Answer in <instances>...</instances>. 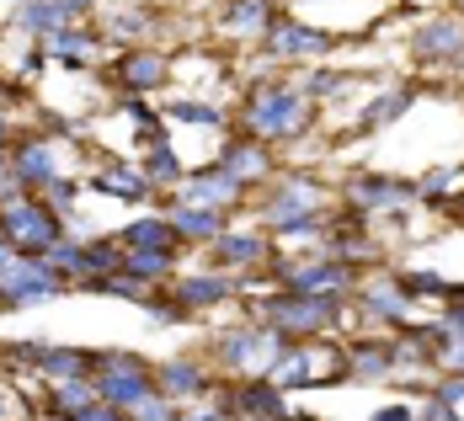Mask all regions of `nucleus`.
I'll return each instance as SVG.
<instances>
[{"instance_id": "nucleus-46", "label": "nucleus", "mask_w": 464, "mask_h": 421, "mask_svg": "<svg viewBox=\"0 0 464 421\" xmlns=\"http://www.w3.org/2000/svg\"><path fill=\"white\" fill-rule=\"evenodd\" d=\"M288 421H315V416H288Z\"/></svg>"}, {"instance_id": "nucleus-42", "label": "nucleus", "mask_w": 464, "mask_h": 421, "mask_svg": "<svg viewBox=\"0 0 464 421\" xmlns=\"http://www.w3.org/2000/svg\"><path fill=\"white\" fill-rule=\"evenodd\" d=\"M373 421H411L406 406H384V411H373Z\"/></svg>"}, {"instance_id": "nucleus-37", "label": "nucleus", "mask_w": 464, "mask_h": 421, "mask_svg": "<svg viewBox=\"0 0 464 421\" xmlns=\"http://www.w3.org/2000/svg\"><path fill=\"white\" fill-rule=\"evenodd\" d=\"M421 416H427V421H459V416H454V406H449L443 395H438V400H432V406H427Z\"/></svg>"}, {"instance_id": "nucleus-31", "label": "nucleus", "mask_w": 464, "mask_h": 421, "mask_svg": "<svg viewBox=\"0 0 464 421\" xmlns=\"http://www.w3.org/2000/svg\"><path fill=\"white\" fill-rule=\"evenodd\" d=\"M358 197H363V203H401V197H411V187H395V182H363Z\"/></svg>"}, {"instance_id": "nucleus-2", "label": "nucleus", "mask_w": 464, "mask_h": 421, "mask_svg": "<svg viewBox=\"0 0 464 421\" xmlns=\"http://www.w3.org/2000/svg\"><path fill=\"white\" fill-rule=\"evenodd\" d=\"M0 230L11 234V245L27 251V256H48V251L59 245V219L48 214L44 203H11Z\"/></svg>"}, {"instance_id": "nucleus-19", "label": "nucleus", "mask_w": 464, "mask_h": 421, "mask_svg": "<svg viewBox=\"0 0 464 421\" xmlns=\"http://www.w3.org/2000/svg\"><path fill=\"white\" fill-rule=\"evenodd\" d=\"M166 267H171V251H129V256H123V273L140 278V282L166 278Z\"/></svg>"}, {"instance_id": "nucleus-25", "label": "nucleus", "mask_w": 464, "mask_h": 421, "mask_svg": "<svg viewBox=\"0 0 464 421\" xmlns=\"http://www.w3.org/2000/svg\"><path fill=\"white\" fill-rule=\"evenodd\" d=\"M230 27L235 33H256V27H267V0H235L230 5Z\"/></svg>"}, {"instance_id": "nucleus-36", "label": "nucleus", "mask_w": 464, "mask_h": 421, "mask_svg": "<svg viewBox=\"0 0 464 421\" xmlns=\"http://www.w3.org/2000/svg\"><path fill=\"white\" fill-rule=\"evenodd\" d=\"M75 421H123V411L102 400V406H92V411H81V416H75Z\"/></svg>"}, {"instance_id": "nucleus-38", "label": "nucleus", "mask_w": 464, "mask_h": 421, "mask_svg": "<svg viewBox=\"0 0 464 421\" xmlns=\"http://www.w3.org/2000/svg\"><path fill=\"white\" fill-rule=\"evenodd\" d=\"M310 91H315V96H331V91H342V75H315V81H310Z\"/></svg>"}, {"instance_id": "nucleus-41", "label": "nucleus", "mask_w": 464, "mask_h": 421, "mask_svg": "<svg viewBox=\"0 0 464 421\" xmlns=\"http://www.w3.org/2000/svg\"><path fill=\"white\" fill-rule=\"evenodd\" d=\"M150 321H182V310L177 304H150Z\"/></svg>"}, {"instance_id": "nucleus-48", "label": "nucleus", "mask_w": 464, "mask_h": 421, "mask_svg": "<svg viewBox=\"0 0 464 421\" xmlns=\"http://www.w3.org/2000/svg\"><path fill=\"white\" fill-rule=\"evenodd\" d=\"M0 411H5V400H0Z\"/></svg>"}, {"instance_id": "nucleus-15", "label": "nucleus", "mask_w": 464, "mask_h": 421, "mask_svg": "<svg viewBox=\"0 0 464 421\" xmlns=\"http://www.w3.org/2000/svg\"><path fill=\"white\" fill-rule=\"evenodd\" d=\"M225 171H230L235 182H256V177H267V149H256V144H235L230 155H225Z\"/></svg>"}, {"instance_id": "nucleus-33", "label": "nucleus", "mask_w": 464, "mask_h": 421, "mask_svg": "<svg viewBox=\"0 0 464 421\" xmlns=\"http://www.w3.org/2000/svg\"><path fill=\"white\" fill-rule=\"evenodd\" d=\"M369 310H373V315H401V310H406V299H401L395 288H373V293H369Z\"/></svg>"}, {"instance_id": "nucleus-13", "label": "nucleus", "mask_w": 464, "mask_h": 421, "mask_svg": "<svg viewBox=\"0 0 464 421\" xmlns=\"http://www.w3.org/2000/svg\"><path fill=\"white\" fill-rule=\"evenodd\" d=\"M235 192H240V182H235L230 171H203V177L187 187V197L203 203V208H219V203H230Z\"/></svg>"}, {"instance_id": "nucleus-29", "label": "nucleus", "mask_w": 464, "mask_h": 421, "mask_svg": "<svg viewBox=\"0 0 464 421\" xmlns=\"http://www.w3.org/2000/svg\"><path fill=\"white\" fill-rule=\"evenodd\" d=\"M166 118H177V123H208V129H219V107H198V101H171V107H166Z\"/></svg>"}, {"instance_id": "nucleus-39", "label": "nucleus", "mask_w": 464, "mask_h": 421, "mask_svg": "<svg viewBox=\"0 0 464 421\" xmlns=\"http://www.w3.org/2000/svg\"><path fill=\"white\" fill-rule=\"evenodd\" d=\"M70 197H75V187H70V182H59V177L48 182V203H70Z\"/></svg>"}, {"instance_id": "nucleus-27", "label": "nucleus", "mask_w": 464, "mask_h": 421, "mask_svg": "<svg viewBox=\"0 0 464 421\" xmlns=\"http://www.w3.org/2000/svg\"><path fill=\"white\" fill-rule=\"evenodd\" d=\"M112 267H123V251H118V245H92V251L81 256V278H102V273H112Z\"/></svg>"}, {"instance_id": "nucleus-20", "label": "nucleus", "mask_w": 464, "mask_h": 421, "mask_svg": "<svg viewBox=\"0 0 464 421\" xmlns=\"http://www.w3.org/2000/svg\"><path fill=\"white\" fill-rule=\"evenodd\" d=\"M411 107V91H390V96H379V101H369L363 107V118H358V129H384L390 118H401Z\"/></svg>"}, {"instance_id": "nucleus-18", "label": "nucleus", "mask_w": 464, "mask_h": 421, "mask_svg": "<svg viewBox=\"0 0 464 421\" xmlns=\"http://www.w3.org/2000/svg\"><path fill=\"white\" fill-rule=\"evenodd\" d=\"M294 288L299 293H315V288H347V267H336V262H315V267H304V273H294Z\"/></svg>"}, {"instance_id": "nucleus-9", "label": "nucleus", "mask_w": 464, "mask_h": 421, "mask_svg": "<svg viewBox=\"0 0 464 421\" xmlns=\"http://www.w3.org/2000/svg\"><path fill=\"white\" fill-rule=\"evenodd\" d=\"M454 53H464L459 22H427L417 33V59H454Z\"/></svg>"}, {"instance_id": "nucleus-17", "label": "nucleus", "mask_w": 464, "mask_h": 421, "mask_svg": "<svg viewBox=\"0 0 464 421\" xmlns=\"http://www.w3.org/2000/svg\"><path fill=\"white\" fill-rule=\"evenodd\" d=\"M129 251H171V225L166 219H140L134 230L123 234Z\"/></svg>"}, {"instance_id": "nucleus-14", "label": "nucleus", "mask_w": 464, "mask_h": 421, "mask_svg": "<svg viewBox=\"0 0 464 421\" xmlns=\"http://www.w3.org/2000/svg\"><path fill=\"white\" fill-rule=\"evenodd\" d=\"M118 75H123L134 91H150V86H160V81H166V59H160V53H129Z\"/></svg>"}, {"instance_id": "nucleus-34", "label": "nucleus", "mask_w": 464, "mask_h": 421, "mask_svg": "<svg viewBox=\"0 0 464 421\" xmlns=\"http://www.w3.org/2000/svg\"><path fill=\"white\" fill-rule=\"evenodd\" d=\"M304 378H310V363H304V358H283L278 363V384L283 389H294V384H304Z\"/></svg>"}, {"instance_id": "nucleus-1", "label": "nucleus", "mask_w": 464, "mask_h": 421, "mask_svg": "<svg viewBox=\"0 0 464 421\" xmlns=\"http://www.w3.org/2000/svg\"><path fill=\"white\" fill-rule=\"evenodd\" d=\"M48 293H59V267H53L48 256H16V262L0 273V299H5V310L33 304V299H48Z\"/></svg>"}, {"instance_id": "nucleus-5", "label": "nucleus", "mask_w": 464, "mask_h": 421, "mask_svg": "<svg viewBox=\"0 0 464 421\" xmlns=\"http://www.w3.org/2000/svg\"><path fill=\"white\" fill-rule=\"evenodd\" d=\"M267 315H273V326L288 336V330H321V326H331V315H336V299H325V293H288V299H273L267 304Z\"/></svg>"}, {"instance_id": "nucleus-4", "label": "nucleus", "mask_w": 464, "mask_h": 421, "mask_svg": "<svg viewBox=\"0 0 464 421\" xmlns=\"http://www.w3.org/2000/svg\"><path fill=\"white\" fill-rule=\"evenodd\" d=\"M251 129L262 134V139H283V134H294L299 123H304V101L294 91H278V86H267V91H256L251 101Z\"/></svg>"}, {"instance_id": "nucleus-35", "label": "nucleus", "mask_w": 464, "mask_h": 421, "mask_svg": "<svg viewBox=\"0 0 464 421\" xmlns=\"http://www.w3.org/2000/svg\"><path fill=\"white\" fill-rule=\"evenodd\" d=\"M134 416H140V421H171V406H166V400H160V389H155V395H144L140 406H134Z\"/></svg>"}, {"instance_id": "nucleus-3", "label": "nucleus", "mask_w": 464, "mask_h": 421, "mask_svg": "<svg viewBox=\"0 0 464 421\" xmlns=\"http://www.w3.org/2000/svg\"><path fill=\"white\" fill-rule=\"evenodd\" d=\"M96 395L118 411H134L144 395H155V384L134 358H102V378H96Z\"/></svg>"}, {"instance_id": "nucleus-43", "label": "nucleus", "mask_w": 464, "mask_h": 421, "mask_svg": "<svg viewBox=\"0 0 464 421\" xmlns=\"http://www.w3.org/2000/svg\"><path fill=\"white\" fill-rule=\"evenodd\" d=\"M438 395H443V400H449V406H454V400H464V378H449V384H443V389H438Z\"/></svg>"}, {"instance_id": "nucleus-21", "label": "nucleus", "mask_w": 464, "mask_h": 421, "mask_svg": "<svg viewBox=\"0 0 464 421\" xmlns=\"http://www.w3.org/2000/svg\"><path fill=\"white\" fill-rule=\"evenodd\" d=\"M230 293V282L225 278H187L177 288V304H214V299H225Z\"/></svg>"}, {"instance_id": "nucleus-40", "label": "nucleus", "mask_w": 464, "mask_h": 421, "mask_svg": "<svg viewBox=\"0 0 464 421\" xmlns=\"http://www.w3.org/2000/svg\"><path fill=\"white\" fill-rule=\"evenodd\" d=\"M449 177H454V171H432V177L421 182V192H427V197H432V192H443V187H449Z\"/></svg>"}, {"instance_id": "nucleus-16", "label": "nucleus", "mask_w": 464, "mask_h": 421, "mask_svg": "<svg viewBox=\"0 0 464 421\" xmlns=\"http://www.w3.org/2000/svg\"><path fill=\"white\" fill-rule=\"evenodd\" d=\"M96 406V384H81V378H64V384H59V389H53V411H59V416H81V411H92Z\"/></svg>"}, {"instance_id": "nucleus-8", "label": "nucleus", "mask_w": 464, "mask_h": 421, "mask_svg": "<svg viewBox=\"0 0 464 421\" xmlns=\"http://www.w3.org/2000/svg\"><path fill=\"white\" fill-rule=\"evenodd\" d=\"M70 16H75L70 0H27V5L16 11V22H22L27 33H64Z\"/></svg>"}, {"instance_id": "nucleus-12", "label": "nucleus", "mask_w": 464, "mask_h": 421, "mask_svg": "<svg viewBox=\"0 0 464 421\" xmlns=\"http://www.w3.org/2000/svg\"><path fill=\"white\" fill-rule=\"evenodd\" d=\"M59 171H53V149L44 144H27L22 155H16V182H27V187H48Z\"/></svg>"}, {"instance_id": "nucleus-44", "label": "nucleus", "mask_w": 464, "mask_h": 421, "mask_svg": "<svg viewBox=\"0 0 464 421\" xmlns=\"http://www.w3.org/2000/svg\"><path fill=\"white\" fill-rule=\"evenodd\" d=\"M11 262H16V256H11V245H0V273H5Z\"/></svg>"}, {"instance_id": "nucleus-24", "label": "nucleus", "mask_w": 464, "mask_h": 421, "mask_svg": "<svg viewBox=\"0 0 464 421\" xmlns=\"http://www.w3.org/2000/svg\"><path fill=\"white\" fill-rule=\"evenodd\" d=\"M160 384H166L171 395H198V389H203V374H198L192 363H166V368H160Z\"/></svg>"}, {"instance_id": "nucleus-28", "label": "nucleus", "mask_w": 464, "mask_h": 421, "mask_svg": "<svg viewBox=\"0 0 464 421\" xmlns=\"http://www.w3.org/2000/svg\"><path fill=\"white\" fill-rule=\"evenodd\" d=\"M53 48H59L70 64H86V59H92V48H96V38H86V33H70V27H64V33H53Z\"/></svg>"}, {"instance_id": "nucleus-30", "label": "nucleus", "mask_w": 464, "mask_h": 421, "mask_svg": "<svg viewBox=\"0 0 464 421\" xmlns=\"http://www.w3.org/2000/svg\"><path fill=\"white\" fill-rule=\"evenodd\" d=\"M150 177H155V182H182V160H177L171 149L155 144V155H150Z\"/></svg>"}, {"instance_id": "nucleus-32", "label": "nucleus", "mask_w": 464, "mask_h": 421, "mask_svg": "<svg viewBox=\"0 0 464 421\" xmlns=\"http://www.w3.org/2000/svg\"><path fill=\"white\" fill-rule=\"evenodd\" d=\"M353 368H358V374H384V368H390V352H384V347H358V352H353Z\"/></svg>"}, {"instance_id": "nucleus-10", "label": "nucleus", "mask_w": 464, "mask_h": 421, "mask_svg": "<svg viewBox=\"0 0 464 421\" xmlns=\"http://www.w3.org/2000/svg\"><path fill=\"white\" fill-rule=\"evenodd\" d=\"M22 358H33L44 374H53V378H81L86 374V352H70V347H53V352H44V347H27Z\"/></svg>"}, {"instance_id": "nucleus-47", "label": "nucleus", "mask_w": 464, "mask_h": 421, "mask_svg": "<svg viewBox=\"0 0 464 421\" xmlns=\"http://www.w3.org/2000/svg\"><path fill=\"white\" fill-rule=\"evenodd\" d=\"M0 144H5V123H0Z\"/></svg>"}, {"instance_id": "nucleus-22", "label": "nucleus", "mask_w": 464, "mask_h": 421, "mask_svg": "<svg viewBox=\"0 0 464 421\" xmlns=\"http://www.w3.org/2000/svg\"><path fill=\"white\" fill-rule=\"evenodd\" d=\"M219 256L235 262V267H246V262H262V256H267V245H262L256 234H230V240H219Z\"/></svg>"}, {"instance_id": "nucleus-23", "label": "nucleus", "mask_w": 464, "mask_h": 421, "mask_svg": "<svg viewBox=\"0 0 464 421\" xmlns=\"http://www.w3.org/2000/svg\"><path fill=\"white\" fill-rule=\"evenodd\" d=\"M240 406L251 416H283V395L273 384H256V389H240Z\"/></svg>"}, {"instance_id": "nucleus-11", "label": "nucleus", "mask_w": 464, "mask_h": 421, "mask_svg": "<svg viewBox=\"0 0 464 421\" xmlns=\"http://www.w3.org/2000/svg\"><path fill=\"white\" fill-rule=\"evenodd\" d=\"M171 230L177 234H192V240H214L219 234V208H203V203H187L171 214Z\"/></svg>"}, {"instance_id": "nucleus-7", "label": "nucleus", "mask_w": 464, "mask_h": 421, "mask_svg": "<svg viewBox=\"0 0 464 421\" xmlns=\"http://www.w3.org/2000/svg\"><path fill=\"white\" fill-rule=\"evenodd\" d=\"M331 48L336 43L315 27H294V22L273 27V53H283V59H315V53H331Z\"/></svg>"}, {"instance_id": "nucleus-45", "label": "nucleus", "mask_w": 464, "mask_h": 421, "mask_svg": "<svg viewBox=\"0 0 464 421\" xmlns=\"http://www.w3.org/2000/svg\"><path fill=\"white\" fill-rule=\"evenodd\" d=\"M192 421H225V416H192Z\"/></svg>"}, {"instance_id": "nucleus-6", "label": "nucleus", "mask_w": 464, "mask_h": 421, "mask_svg": "<svg viewBox=\"0 0 464 421\" xmlns=\"http://www.w3.org/2000/svg\"><path fill=\"white\" fill-rule=\"evenodd\" d=\"M225 363L230 368H273V363H283V330H230L225 336Z\"/></svg>"}, {"instance_id": "nucleus-26", "label": "nucleus", "mask_w": 464, "mask_h": 421, "mask_svg": "<svg viewBox=\"0 0 464 421\" xmlns=\"http://www.w3.org/2000/svg\"><path fill=\"white\" fill-rule=\"evenodd\" d=\"M96 192H112V197H144L140 171H102L96 177Z\"/></svg>"}]
</instances>
